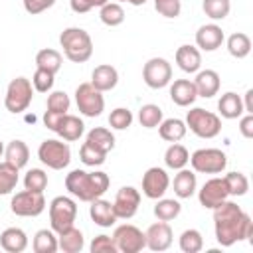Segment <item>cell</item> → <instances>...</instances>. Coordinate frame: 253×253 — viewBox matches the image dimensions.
<instances>
[{
  "label": "cell",
  "instance_id": "cell-23",
  "mask_svg": "<svg viewBox=\"0 0 253 253\" xmlns=\"http://www.w3.org/2000/svg\"><path fill=\"white\" fill-rule=\"evenodd\" d=\"M0 247L8 253H22L28 247V235L20 227H6L0 233Z\"/></svg>",
  "mask_w": 253,
  "mask_h": 253
},
{
  "label": "cell",
  "instance_id": "cell-21",
  "mask_svg": "<svg viewBox=\"0 0 253 253\" xmlns=\"http://www.w3.org/2000/svg\"><path fill=\"white\" fill-rule=\"evenodd\" d=\"M176 63L186 73H198L202 67V53L196 45H180L176 49Z\"/></svg>",
  "mask_w": 253,
  "mask_h": 253
},
{
  "label": "cell",
  "instance_id": "cell-14",
  "mask_svg": "<svg viewBox=\"0 0 253 253\" xmlns=\"http://www.w3.org/2000/svg\"><path fill=\"white\" fill-rule=\"evenodd\" d=\"M168 186H170V178H168V172L164 168L152 166L142 176V194L150 200L162 198L166 194Z\"/></svg>",
  "mask_w": 253,
  "mask_h": 253
},
{
  "label": "cell",
  "instance_id": "cell-45",
  "mask_svg": "<svg viewBox=\"0 0 253 253\" xmlns=\"http://www.w3.org/2000/svg\"><path fill=\"white\" fill-rule=\"evenodd\" d=\"M53 81H55V75L49 73V71H45V69H40V67L36 69V73H34V77H32V85H34V89H36L38 93H47V91H51Z\"/></svg>",
  "mask_w": 253,
  "mask_h": 253
},
{
  "label": "cell",
  "instance_id": "cell-52",
  "mask_svg": "<svg viewBox=\"0 0 253 253\" xmlns=\"http://www.w3.org/2000/svg\"><path fill=\"white\" fill-rule=\"evenodd\" d=\"M239 132L245 136V138H253V115H245L241 117L239 121Z\"/></svg>",
  "mask_w": 253,
  "mask_h": 253
},
{
  "label": "cell",
  "instance_id": "cell-18",
  "mask_svg": "<svg viewBox=\"0 0 253 253\" xmlns=\"http://www.w3.org/2000/svg\"><path fill=\"white\" fill-rule=\"evenodd\" d=\"M97 91L105 93V91H111L117 87L119 83V71L109 65V63H103V65H97L91 73V81H89Z\"/></svg>",
  "mask_w": 253,
  "mask_h": 253
},
{
  "label": "cell",
  "instance_id": "cell-43",
  "mask_svg": "<svg viewBox=\"0 0 253 253\" xmlns=\"http://www.w3.org/2000/svg\"><path fill=\"white\" fill-rule=\"evenodd\" d=\"M79 158H81V162L85 166H101L105 162V158H107V152L91 146L89 142H83L81 148H79Z\"/></svg>",
  "mask_w": 253,
  "mask_h": 253
},
{
  "label": "cell",
  "instance_id": "cell-54",
  "mask_svg": "<svg viewBox=\"0 0 253 253\" xmlns=\"http://www.w3.org/2000/svg\"><path fill=\"white\" fill-rule=\"evenodd\" d=\"M119 2H128V4H132V6H142V4H146V0H119Z\"/></svg>",
  "mask_w": 253,
  "mask_h": 253
},
{
  "label": "cell",
  "instance_id": "cell-19",
  "mask_svg": "<svg viewBox=\"0 0 253 253\" xmlns=\"http://www.w3.org/2000/svg\"><path fill=\"white\" fill-rule=\"evenodd\" d=\"M170 99L178 107H190L198 99V91H196L194 81H190V79H176L170 85Z\"/></svg>",
  "mask_w": 253,
  "mask_h": 253
},
{
  "label": "cell",
  "instance_id": "cell-26",
  "mask_svg": "<svg viewBox=\"0 0 253 253\" xmlns=\"http://www.w3.org/2000/svg\"><path fill=\"white\" fill-rule=\"evenodd\" d=\"M196 188H198V180H196V174L192 170H186V168H180L178 174L174 176V194L182 200L186 198H192L196 194Z\"/></svg>",
  "mask_w": 253,
  "mask_h": 253
},
{
  "label": "cell",
  "instance_id": "cell-12",
  "mask_svg": "<svg viewBox=\"0 0 253 253\" xmlns=\"http://www.w3.org/2000/svg\"><path fill=\"white\" fill-rule=\"evenodd\" d=\"M142 79L150 89H162L172 81V65L164 57H152L142 67Z\"/></svg>",
  "mask_w": 253,
  "mask_h": 253
},
{
  "label": "cell",
  "instance_id": "cell-5",
  "mask_svg": "<svg viewBox=\"0 0 253 253\" xmlns=\"http://www.w3.org/2000/svg\"><path fill=\"white\" fill-rule=\"evenodd\" d=\"M32 97H34V85L30 79L26 77H16L8 83V89H6V97H4V107L10 111V113H24L30 103H32Z\"/></svg>",
  "mask_w": 253,
  "mask_h": 253
},
{
  "label": "cell",
  "instance_id": "cell-46",
  "mask_svg": "<svg viewBox=\"0 0 253 253\" xmlns=\"http://www.w3.org/2000/svg\"><path fill=\"white\" fill-rule=\"evenodd\" d=\"M69 105H71V101H69V95L65 91H53L47 97V111L63 113L65 115L69 111Z\"/></svg>",
  "mask_w": 253,
  "mask_h": 253
},
{
  "label": "cell",
  "instance_id": "cell-4",
  "mask_svg": "<svg viewBox=\"0 0 253 253\" xmlns=\"http://www.w3.org/2000/svg\"><path fill=\"white\" fill-rule=\"evenodd\" d=\"M186 128H190L200 138H213L221 132V119L202 107H194L186 115Z\"/></svg>",
  "mask_w": 253,
  "mask_h": 253
},
{
  "label": "cell",
  "instance_id": "cell-22",
  "mask_svg": "<svg viewBox=\"0 0 253 253\" xmlns=\"http://www.w3.org/2000/svg\"><path fill=\"white\" fill-rule=\"evenodd\" d=\"M194 85H196L198 97L210 99V97L217 95V91H219V75H217V71H213V69L198 71V75H196V79H194Z\"/></svg>",
  "mask_w": 253,
  "mask_h": 253
},
{
  "label": "cell",
  "instance_id": "cell-40",
  "mask_svg": "<svg viewBox=\"0 0 253 253\" xmlns=\"http://www.w3.org/2000/svg\"><path fill=\"white\" fill-rule=\"evenodd\" d=\"M178 243H180V249L184 253H198L204 247V237L198 229H186V231H182Z\"/></svg>",
  "mask_w": 253,
  "mask_h": 253
},
{
  "label": "cell",
  "instance_id": "cell-51",
  "mask_svg": "<svg viewBox=\"0 0 253 253\" xmlns=\"http://www.w3.org/2000/svg\"><path fill=\"white\" fill-rule=\"evenodd\" d=\"M61 117H63V113H53V111H45V115H43V125L49 128V130H57V126H59V121H61Z\"/></svg>",
  "mask_w": 253,
  "mask_h": 253
},
{
  "label": "cell",
  "instance_id": "cell-17",
  "mask_svg": "<svg viewBox=\"0 0 253 253\" xmlns=\"http://www.w3.org/2000/svg\"><path fill=\"white\" fill-rule=\"evenodd\" d=\"M223 40V30L217 24H204L196 32V47L204 51H215L217 47H221Z\"/></svg>",
  "mask_w": 253,
  "mask_h": 253
},
{
  "label": "cell",
  "instance_id": "cell-28",
  "mask_svg": "<svg viewBox=\"0 0 253 253\" xmlns=\"http://www.w3.org/2000/svg\"><path fill=\"white\" fill-rule=\"evenodd\" d=\"M4 156H6V162H10L12 166H16L20 170L30 160V148H28V144L24 140H12L4 148Z\"/></svg>",
  "mask_w": 253,
  "mask_h": 253
},
{
  "label": "cell",
  "instance_id": "cell-3",
  "mask_svg": "<svg viewBox=\"0 0 253 253\" xmlns=\"http://www.w3.org/2000/svg\"><path fill=\"white\" fill-rule=\"evenodd\" d=\"M63 53L73 63H85L93 55V40L83 28H65L59 36Z\"/></svg>",
  "mask_w": 253,
  "mask_h": 253
},
{
  "label": "cell",
  "instance_id": "cell-32",
  "mask_svg": "<svg viewBox=\"0 0 253 253\" xmlns=\"http://www.w3.org/2000/svg\"><path fill=\"white\" fill-rule=\"evenodd\" d=\"M188 160H190L188 148L182 146V144H178V142H172V144L166 148V152H164V162H166V166L172 168V170L186 168Z\"/></svg>",
  "mask_w": 253,
  "mask_h": 253
},
{
  "label": "cell",
  "instance_id": "cell-7",
  "mask_svg": "<svg viewBox=\"0 0 253 253\" xmlns=\"http://www.w3.org/2000/svg\"><path fill=\"white\" fill-rule=\"evenodd\" d=\"M77 217V204L67 196H57L49 202V223L55 233L65 231Z\"/></svg>",
  "mask_w": 253,
  "mask_h": 253
},
{
  "label": "cell",
  "instance_id": "cell-36",
  "mask_svg": "<svg viewBox=\"0 0 253 253\" xmlns=\"http://www.w3.org/2000/svg\"><path fill=\"white\" fill-rule=\"evenodd\" d=\"M99 18L105 26L109 28H115V26H121L125 22V10L119 2H107L101 6V12H99Z\"/></svg>",
  "mask_w": 253,
  "mask_h": 253
},
{
  "label": "cell",
  "instance_id": "cell-6",
  "mask_svg": "<svg viewBox=\"0 0 253 253\" xmlns=\"http://www.w3.org/2000/svg\"><path fill=\"white\" fill-rule=\"evenodd\" d=\"M38 158L51 170H63L71 162V148L67 142L57 138H47L38 148Z\"/></svg>",
  "mask_w": 253,
  "mask_h": 253
},
{
  "label": "cell",
  "instance_id": "cell-11",
  "mask_svg": "<svg viewBox=\"0 0 253 253\" xmlns=\"http://www.w3.org/2000/svg\"><path fill=\"white\" fill-rule=\"evenodd\" d=\"M113 239L119 251L123 253H138L146 247V237L144 233L130 223H123L113 231Z\"/></svg>",
  "mask_w": 253,
  "mask_h": 253
},
{
  "label": "cell",
  "instance_id": "cell-15",
  "mask_svg": "<svg viewBox=\"0 0 253 253\" xmlns=\"http://www.w3.org/2000/svg\"><path fill=\"white\" fill-rule=\"evenodd\" d=\"M227 198H229V192H227V186H225V180L223 178H210L198 190V200L208 210H213L215 206H219Z\"/></svg>",
  "mask_w": 253,
  "mask_h": 253
},
{
  "label": "cell",
  "instance_id": "cell-24",
  "mask_svg": "<svg viewBox=\"0 0 253 253\" xmlns=\"http://www.w3.org/2000/svg\"><path fill=\"white\" fill-rule=\"evenodd\" d=\"M83 130H85L83 121H81L79 117H75V115H67V113H65V115L61 117L59 126H57V130H55V132H57L63 140L73 142V140H79V138H81Z\"/></svg>",
  "mask_w": 253,
  "mask_h": 253
},
{
  "label": "cell",
  "instance_id": "cell-25",
  "mask_svg": "<svg viewBox=\"0 0 253 253\" xmlns=\"http://www.w3.org/2000/svg\"><path fill=\"white\" fill-rule=\"evenodd\" d=\"M217 111H219V115H221L223 119H237V117H241V115L245 113V109H243V99H241L237 93L227 91V93H223L221 99L217 101Z\"/></svg>",
  "mask_w": 253,
  "mask_h": 253
},
{
  "label": "cell",
  "instance_id": "cell-34",
  "mask_svg": "<svg viewBox=\"0 0 253 253\" xmlns=\"http://www.w3.org/2000/svg\"><path fill=\"white\" fill-rule=\"evenodd\" d=\"M227 51H229L233 57H237V59L247 57L249 51H251V40H249V36L243 34V32L231 34V36L227 38Z\"/></svg>",
  "mask_w": 253,
  "mask_h": 253
},
{
  "label": "cell",
  "instance_id": "cell-20",
  "mask_svg": "<svg viewBox=\"0 0 253 253\" xmlns=\"http://www.w3.org/2000/svg\"><path fill=\"white\" fill-rule=\"evenodd\" d=\"M89 215L91 219L99 225V227H111L115 225L117 221V215H115V210H113V204L103 200V198H95L93 202H89Z\"/></svg>",
  "mask_w": 253,
  "mask_h": 253
},
{
  "label": "cell",
  "instance_id": "cell-10",
  "mask_svg": "<svg viewBox=\"0 0 253 253\" xmlns=\"http://www.w3.org/2000/svg\"><path fill=\"white\" fill-rule=\"evenodd\" d=\"M75 103H77L79 113L85 117H99L105 109L103 93L97 91L91 83H81L75 89Z\"/></svg>",
  "mask_w": 253,
  "mask_h": 253
},
{
  "label": "cell",
  "instance_id": "cell-29",
  "mask_svg": "<svg viewBox=\"0 0 253 253\" xmlns=\"http://www.w3.org/2000/svg\"><path fill=\"white\" fill-rule=\"evenodd\" d=\"M186 123L180 119H162V123L158 125V132L162 140L168 142H178L186 136Z\"/></svg>",
  "mask_w": 253,
  "mask_h": 253
},
{
  "label": "cell",
  "instance_id": "cell-50",
  "mask_svg": "<svg viewBox=\"0 0 253 253\" xmlns=\"http://www.w3.org/2000/svg\"><path fill=\"white\" fill-rule=\"evenodd\" d=\"M69 6L75 14H85L95 8V0H69Z\"/></svg>",
  "mask_w": 253,
  "mask_h": 253
},
{
  "label": "cell",
  "instance_id": "cell-42",
  "mask_svg": "<svg viewBox=\"0 0 253 253\" xmlns=\"http://www.w3.org/2000/svg\"><path fill=\"white\" fill-rule=\"evenodd\" d=\"M202 8H204V12H206L208 18H211V20H223V18H227V14L231 10V2L229 0H204Z\"/></svg>",
  "mask_w": 253,
  "mask_h": 253
},
{
  "label": "cell",
  "instance_id": "cell-33",
  "mask_svg": "<svg viewBox=\"0 0 253 253\" xmlns=\"http://www.w3.org/2000/svg\"><path fill=\"white\" fill-rule=\"evenodd\" d=\"M182 211V206L178 200H170V198H158L156 206H154V215L160 219V221H172L180 215Z\"/></svg>",
  "mask_w": 253,
  "mask_h": 253
},
{
  "label": "cell",
  "instance_id": "cell-31",
  "mask_svg": "<svg viewBox=\"0 0 253 253\" xmlns=\"http://www.w3.org/2000/svg\"><path fill=\"white\" fill-rule=\"evenodd\" d=\"M61 63H63V59H61V53L57 49L45 47V49H40L36 53V65L40 69H45V71L53 73V75L61 69Z\"/></svg>",
  "mask_w": 253,
  "mask_h": 253
},
{
  "label": "cell",
  "instance_id": "cell-38",
  "mask_svg": "<svg viewBox=\"0 0 253 253\" xmlns=\"http://www.w3.org/2000/svg\"><path fill=\"white\" fill-rule=\"evenodd\" d=\"M138 121L144 128H156L162 123V109L158 105H142L138 111Z\"/></svg>",
  "mask_w": 253,
  "mask_h": 253
},
{
  "label": "cell",
  "instance_id": "cell-48",
  "mask_svg": "<svg viewBox=\"0 0 253 253\" xmlns=\"http://www.w3.org/2000/svg\"><path fill=\"white\" fill-rule=\"evenodd\" d=\"M154 8L164 18H176V16H180L182 4H180V0H154Z\"/></svg>",
  "mask_w": 253,
  "mask_h": 253
},
{
  "label": "cell",
  "instance_id": "cell-49",
  "mask_svg": "<svg viewBox=\"0 0 253 253\" xmlns=\"http://www.w3.org/2000/svg\"><path fill=\"white\" fill-rule=\"evenodd\" d=\"M55 4V0H24V10L32 16L45 12L47 8H51Z\"/></svg>",
  "mask_w": 253,
  "mask_h": 253
},
{
  "label": "cell",
  "instance_id": "cell-55",
  "mask_svg": "<svg viewBox=\"0 0 253 253\" xmlns=\"http://www.w3.org/2000/svg\"><path fill=\"white\" fill-rule=\"evenodd\" d=\"M4 154V144H2V140H0V156Z\"/></svg>",
  "mask_w": 253,
  "mask_h": 253
},
{
  "label": "cell",
  "instance_id": "cell-47",
  "mask_svg": "<svg viewBox=\"0 0 253 253\" xmlns=\"http://www.w3.org/2000/svg\"><path fill=\"white\" fill-rule=\"evenodd\" d=\"M91 253H117V245H115V239L109 237V235H97L93 237L91 241Z\"/></svg>",
  "mask_w": 253,
  "mask_h": 253
},
{
  "label": "cell",
  "instance_id": "cell-13",
  "mask_svg": "<svg viewBox=\"0 0 253 253\" xmlns=\"http://www.w3.org/2000/svg\"><path fill=\"white\" fill-rule=\"evenodd\" d=\"M138 206H140V192L132 186H123L117 192L115 202H113L117 219H130L138 211Z\"/></svg>",
  "mask_w": 253,
  "mask_h": 253
},
{
  "label": "cell",
  "instance_id": "cell-16",
  "mask_svg": "<svg viewBox=\"0 0 253 253\" xmlns=\"http://www.w3.org/2000/svg\"><path fill=\"white\" fill-rule=\"evenodd\" d=\"M144 237H146V247L150 251H166L172 245V227L168 225V221L158 219L146 229Z\"/></svg>",
  "mask_w": 253,
  "mask_h": 253
},
{
  "label": "cell",
  "instance_id": "cell-37",
  "mask_svg": "<svg viewBox=\"0 0 253 253\" xmlns=\"http://www.w3.org/2000/svg\"><path fill=\"white\" fill-rule=\"evenodd\" d=\"M18 168L12 166L10 162H0V196L12 194V190L18 184Z\"/></svg>",
  "mask_w": 253,
  "mask_h": 253
},
{
  "label": "cell",
  "instance_id": "cell-2",
  "mask_svg": "<svg viewBox=\"0 0 253 253\" xmlns=\"http://www.w3.org/2000/svg\"><path fill=\"white\" fill-rule=\"evenodd\" d=\"M111 186V178L107 172H85V170H71L65 176V188L67 192L81 200V202H93L95 198H101Z\"/></svg>",
  "mask_w": 253,
  "mask_h": 253
},
{
  "label": "cell",
  "instance_id": "cell-53",
  "mask_svg": "<svg viewBox=\"0 0 253 253\" xmlns=\"http://www.w3.org/2000/svg\"><path fill=\"white\" fill-rule=\"evenodd\" d=\"M243 109H245V113L253 115V89H247L245 101H243Z\"/></svg>",
  "mask_w": 253,
  "mask_h": 253
},
{
  "label": "cell",
  "instance_id": "cell-1",
  "mask_svg": "<svg viewBox=\"0 0 253 253\" xmlns=\"http://www.w3.org/2000/svg\"><path fill=\"white\" fill-rule=\"evenodd\" d=\"M213 229L215 239L221 247H231L241 239L253 237V221L251 217L235 204V202H221L213 208Z\"/></svg>",
  "mask_w": 253,
  "mask_h": 253
},
{
  "label": "cell",
  "instance_id": "cell-30",
  "mask_svg": "<svg viewBox=\"0 0 253 253\" xmlns=\"http://www.w3.org/2000/svg\"><path fill=\"white\" fill-rule=\"evenodd\" d=\"M85 142H89L91 146H95V148H99L103 152H109V150L115 148V134L105 126H95V128H91L87 132V140Z\"/></svg>",
  "mask_w": 253,
  "mask_h": 253
},
{
  "label": "cell",
  "instance_id": "cell-41",
  "mask_svg": "<svg viewBox=\"0 0 253 253\" xmlns=\"http://www.w3.org/2000/svg\"><path fill=\"white\" fill-rule=\"evenodd\" d=\"M24 188L32 190V192H42L47 188V174L42 168H32L26 172L24 176Z\"/></svg>",
  "mask_w": 253,
  "mask_h": 253
},
{
  "label": "cell",
  "instance_id": "cell-8",
  "mask_svg": "<svg viewBox=\"0 0 253 253\" xmlns=\"http://www.w3.org/2000/svg\"><path fill=\"white\" fill-rule=\"evenodd\" d=\"M188 162L192 164L194 172H200V174H219L227 166V156L219 148H200V150H196L190 156Z\"/></svg>",
  "mask_w": 253,
  "mask_h": 253
},
{
  "label": "cell",
  "instance_id": "cell-35",
  "mask_svg": "<svg viewBox=\"0 0 253 253\" xmlns=\"http://www.w3.org/2000/svg\"><path fill=\"white\" fill-rule=\"evenodd\" d=\"M36 253H55L57 247V237L53 233V229H40L34 235V243H32Z\"/></svg>",
  "mask_w": 253,
  "mask_h": 253
},
{
  "label": "cell",
  "instance_id": "cell-27",
  "mask_svg": "<svg viewBox=\"0 0 253 253\" xmlns=\"http://www.w3.org/2000/svg\"><path fill=\"white\" fill-rule=\"evenodd\" d=\"M83 245H85V237H83L81 229H77L75 225L57 233V247L65 253H79L83 249Z\"/></svg>",
  "mask_w": 253,
  "mask_h": 253
},
{
  "label": "cell",
  "instance_id": "cell-44",
  "mask_svg": "<svg viewBox=\"0 0 253 253\" xmlns=\"http://www.w3.org/2000/svg\"><path fill=\"white\" fill-rule=\"evenodd\" d=\"M109 125L113 128H117V130H125V128H128L132 125V113L128 109H125V107H117L109 115Z\"/></svg>",
  "mask_w": 253,
  "mask_h": 253
},
{
  "label": "cell",
  "instance_id": "cell-9",
  "mask_svg": "<svg viewBox=\"0 0 253 253\" xmlns=\"http://www.w3.org/2000/svg\"><path fill=\"white\" fill-rule=\"evenodd\" d=\"M10 210H12V213H16L20 217H38L45 210V198L42 192L22 190L12 196Z\"/></svg>",
  "mask_w": 253,
  "mask_h": 253
},
{
  "label": "cell",
  "instance_id": "cell-39",
  "mask_svg": "<svg viewBox=\"0 0 253 253\" xmlns=\"http://www.w3.org/2000/svg\"><path fill=\"white\" fill-rule=\"evenodd\" d=\"M223 180H225L229 196H245L247 190H249V180L241 172H229V174L223 176Z\"/></svg>",
  "mask_w": 253,
  "mask_h": 253
}]
</instances>
